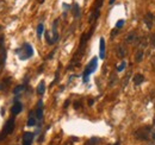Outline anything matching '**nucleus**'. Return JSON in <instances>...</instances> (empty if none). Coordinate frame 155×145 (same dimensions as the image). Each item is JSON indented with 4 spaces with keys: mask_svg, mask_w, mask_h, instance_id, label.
Returning <instances> with one entry per match:
<instances>
[{
    "mask_svg": "<svg viewBox=\"0 0 155 145\" xmlns=\"http://www.w3.org/2000/svg\"><path fill=\"white\" fill-rule=\"evenodd\" d=\"M16 54L18 55L19 60L25 61V60H29L30 57H32V55H34V49H32V46L29 43H25V44H23L19 49L16 50Z\"/></svg>",
    "mask_w": 155,
    "mask_h": 145,
    "instance_id": "f257e3e1",
    "label": "nucleus"
},
{
    "mask_svg": "<svg viewBox=\"0 0 155 145\" xmlns=\"http://www.w3.org/2000/svg\"><path fill=\"white\" fill-rule=\"evenodd\" d=\"M14 123H16V122H14V118H13V117L10 118V119L6 122L4 128L1 130V132H0V142L4 140L7 136L11 134V133L13 132V130H14Z\"/></svg>",
    "mask_w": 155,
    "mask_h": 145,
    "instance_id": "f03ea898",
    "label": "nucleus"
},
{
    "mask_svg": "<svg viewBox=\"0 0 155 145\" xmlns=\"http://www.w3.org/2000/svg\"><path fill=\"white\" fill-rule=\"evenodd\" d=\"M97 64H98V58H97V57H93V58L91 60V62H89L87 66H86V68H85V70H84V74H83L84 82H88V76L91 75L93 71H95Z\"/></svg>",
    "mask_w": 155,
    "mask_h": 145,
    "instance_id": "7ed1b4c3",
    "label": "nucleus"
},
{
    "mask_svg": "<svg viewBox=\"0 0 155 145\" xmlns=\"http://www.w3.org/2000/svg\"><path fill=\"white\" fill-rule=\"evenodd\" d=\"M152 131V127L150 126H143L141 127L140 130H137L135 132V137L137 139H140V140H147L149 138V133Z\"/></svg>",
    "mask_w": 155,
    "mask_h": 145,
    "instance_id": "20e7f679",
    "label": "nucleus"
},
{
    "mask_svg": "<svg viewBox=\"0 0 155 145\" xmlns=\"http://www.w3.org/2000/svg\"><path fill=\"white\" fill-rule=\"evenodd\" d=\"M35 133L32 132H24L23 134V145H31L32 140H34Z\"/></svg>",
    "mask_w": 155,
    "mask_h": 145,
    "instance_id": "39448f33",
    "label": "nucleus"
},
{
    "mask_svg": "<svg viewBox=\"0 0 155 145\" xmlns=\"http://www.w3.org/2000/svg\"><path fill=\"white\" fill-rule=\"evenodd\" d=\"M143 21H144V24L147 25V28H148V29H152V26H153V21H154V15H153L150 12L146 13V14H144V18H143Z\"/></svg>",
    "mask_w": 155,
    "mask_h": 145,
    "instance_id": "423d86ee",
    "label": "nucleus"
},
{
    "mask_svg": "<svg viewBox=\"0 0 155 145\" xmlns=\"http://www.w3.org/2000/svg\"><path fill=\"white\" fill-rule=\"evenodd\" d=\"M36 118H37V120H42V118H43V101H42V100H39V101L37 102Z\"/></svg>",
    "mask_w": 155,
    "mask_h": 145,
    "instance_id": "0eeeda50",
    "label": "nucleus"
},
{
    "mask_svg": "<svg viewBox=\"0 0 155 145\" xmlns=\"http://www.w3.org/2000/svg\"><path fill=\"white\" fill-rule=\"evenodd\" d=\"M22 111H23V105H22L20 102H14V105H13L12 108H11L12 114H13V115H17V114L20 113Z\"/></svg>",
    "mask_w": 155,
    "mask_h": 145,
    "instance_id": "6e6552de",
    "label": "nucleus"
},
{
    "mask_svg": "<svg viewBox=\"0 0 155 145\" xmlns=\"http://www.w3.org/2000/svg\"><path fill=\"white\" fill-rule=\"evenodd\" d=\"M138 39V37H137V34L135 31H133V32H129V34L127 35V37H125V42L127 43H134V42H136Z\"/></svg>",
    "mask_w": 155,
    "mask_h": 145,
    "instance_id": "1a4fd4ad",
    "label": "nucleus"
},
{
    "mask_svg": "<svg viewBox=\"0 0 155 145\" xmlns=\"http://www.w3.org/2000/svg\"><path fill=\"white\" fill-rule=\"evenodd\" d=\"M99 58H105V39L102 37L99 42Z\"/></svg>",
    "mask_w": 155,
    "mask_h": 145,
    "instance_id": "9d476101",
    "label": "nucleus"
},
{
    "mask_svg": "<svg viewBox=\"0 0 155 145\" xmlns=\"http://www.w3.org/2000/svg\"><path fill=\"white\" fill-rule=\"evenodd\" d=\"M58 23H59V20L56 19V20L54 21V24H53V44H54L55 42H58V41H59V34H58V30H56Z\"/></svg>",
    "mask_w": 155,
    "mask_h": 145,
    "instance_id": "9b49d317",
    "label": "nucleus"
},
{
    "mask_svg": "<svg viewBox=\"0 0 155 145\" xmlns=\"http://www.w3.org/2000/svg\"><path fill=\"white\" fill-rule=\"evenodd\" d=\"M133 81H134V85L135 86H140L143 81H144V76L142 74H136L133 79Z\"/></svg>",
    "mask_w": 155,
    "mask_h": 145,
    "instance_id": "f8f14e48",
    "label": "nucleus"
},
{
    "mask_svg": "<svg viewBox=\"0 0 155 145\" xmlns=\"http://www.w3.org/2000/svg\"><path fill=\"white\" fill-rule=\"evenodd\" d=\"M36 115L34 112H30V115H29V119H28V126H35L36 125Z\"/></svg>",
    "mask_w": 155,
    "mask_h": 145,
    "instance_id": "ddd939ff",
    "label": "nucleus"
},
{
    "mask_svg": "<svg viewBox=\"0 0 155 145\" xmlns=\"http://www.w3.org/2000/svg\"><path fill=\"white\" fill-rule=\"evenodd\" d=\"M72 12H73V15H74V18H79L80 17V7H79V5L75 3L74 5H73V7H72Z\"/></svg>",
    "mask_w": 155,
    "mask_h": 145,
    "instance_id": "4468645a",
    "label": "nucleus"
},
{
    "mask_svg": "<svg viewBox=\"0 0 155 145\" xmlns=\"http://www.w3.org/2000/svg\"><path fill=\"white\" fill-rule=\"evenodd\" d=\"M44 92H45V83H44V81H41L37 86V93L39 95H43Z\"/></svg>",
    "mask_w": 155,
    "mask_h": 145,
    "instance_id": "2eb2a0df",
    "label": "nucleus"
},
{
    "mask_svg": "<svg viewBox=\"0 0 155 145\" xmlns=\"http://www.w3.org/2000/svg\"><path fill=\"white\" fill-rule=\"evenodd\" d=\"M98 17H99V10H97V9H94L93 10V12H92V14L89 15V19H88V23H93Z\"/></svg>",
    "mask_w": 155,
    "mask_h": 145,
    "instance_id": "dca6fc26",
    "label": "nucleus"
},
{
    "mask_svg": "<svg viewBox=\"0 0 155 145\" xmlns=\"http://www.w3.org/2000/svg\"><path fill=\"white\" fill-rule=\"evenodd\" d=\"M99 142H100V138H97V137H93V138H91L89 140H87L85 145H98V144H99Z\"/></svg>",
    "mask_w": 155,
    "mask_h": 145,
    "instance_id": "f3484780",
    "label": "nucleus"
},
{
    "mask_svg": "<svg viewBox=\"0 0 155 145\" xmlns=\"http://www.w3.org/2000/svg\"><path fill=\"white\" fill-rule=\"evenodd\" d=\"M23 91H25V86H24V85H19V86H17L16 88H13V94L18 95V94L22 93Z\"/></svg>",
    "mask_w": 155,
    "mask_h": 145,
    "instance_id": "a211bd4d",
    "label": "nucleus"
},
{
    "mask_svg": "<svg viewBox=\"0 0 155 145\" xmlns=\"http://www.w3.org/2000/svg\"><path fill=\"white\" fill-rule=\"evenodd\" d=\"M143 60V51L140 49V50H137L136 54H135V61L136 62H141Z\"/></svg>",
    "mask_w": 155,
    "mask_h": 145,
    "instance_id": "6ab92c4d",
    "label": "nucleus"
},
{
    "mask_svg": "<svg viewBox=\"0 0 155 145\" xmlns=\"http://www.w3.org/2000/svg\"><path fill=\"white\" fill-rule=\"evenodd\" d=\"M43 32H44V25H43L42 23H41V24H38V26H37V37H38V38L42 37Z\"/></svg>",
    "mask_w": 155,
    "mask_h": 145,
    "instance_id": "aec40b11",
    "label": "nucleus"
},
{
    "mask_svg": "<svg viewBox=\"0 0 155 145\" xmlns=\"http://www.w3.org/2000/svg\"><path fill=\"white\" fill-rule=\"evenodd\" d=\"M117 55H118V57H124L125 56V49L123 46H117Z\"/></svg>",
    "mask_w": 155,
    "mask_h": 145,
    "instance_id": "412c9836",
    "label": "nucleus"
},
{
    "mask_svg": "<svg viewBox=\"0 0 155 145\" xmlns=\"http://www.w3.org/2000/svg\"><path fill=\"white\" fill-rule=\"evenodd\" d=\"M103 1H104V0H95V3H94V9L99 10L100 7L103 6Z\"/></svg>",
    "mask_w": 155,
    "mask_h": 145,
    "instance_id": "4be33fe9",
    "label": "nucleus"
},
{
    "mask_svg": "<svg viewBox=\"0 0 155 145\" xmlns=\"http://www.w3.org/2000/svg\"><path fill=\"white\" fill-rule=\"evenodd\" d=\"M125 66H127V63H125V61H122V63L119 64V66L117 67V71H123L124 69H125Z\"/></svg>",
    "mask_w": 155,
    "mask_h": 145,
    "instance_id": "5701e85b",
    "label": "nucleus"
},
{
    "mask_svg": "<svg viewBox=\"0 0 155 145\" xmlns=\"http://www.w3.org/2000/svg\"><path fill=\"white\" fill-rule=\"evenodd\" d=\"M124 19H120V20H118L117 23H116V29H120L122 26H123L124 25Z\"/></svg>",
    "mask_w": 155,
    "mask_h": 145,
    "instance_id": "b1692460",
    "label": "nucleus"
},
{
    "mask_svg": "<svg viewBox=\"0 0 155 145\" xmlns=\"http://www.w3.org/2000/svg\"><path fill=\"white\" fill-rule=\"evenodd\" d=\"M150 44H152V46H155V32L152 34V36H150Z\"/></svg>",
    "mask_w": 155,
    "mask_h": 145,
    "instance_id": "393cba45",
    "label": "nucleus"
},
{
    "mask_svg": "<svg viewBox=\"0 0 155 145\" xmlns=\"http://www.w3.org/2000/svg\"><path fill=\"white\" fill-rule=\"evenodd\" d=\"M45 39H47L48 44H53V41L50 39V37H49V32H45Z\"/></svg>",
    "mask_w": 155,
    "mask_h": 145,
    "instance_id": "a878e982",
    "label": "nucleus"
},
{
    "mask_svg": "<svg viewBox=\"0 0 155 145\" xmlns=\"http://www.w3.org/2000/svg\"><path fill=\"white\" fill-rule=\"evenodd\" d=\"M118 34V29H115V30H113L112 32H111V37H113V36H116Z\"/></svg>",
    "mask_w": 155,
    "mask_h": 145,
    "instance_id": "bb28decb",
    "label": "nucleus"
},
{
    "mask_svg": "<svg viewBox=\"0 0 155 145\" xmlns=\"http://www.w3.org/2000/svg\"><path fill=\"white\" fill-rule=\"evenodd\" d=\"M152 64H153V67L155 68V55H153V57H152Z\"/></svg>",
    "mask_w": 155,
    "mask_h": 145,
    "instance_id": "cd10ccee",
    "label": "nucleus"
},
{
    "mask_svg": "<svg viewBox=\"0 0 155 145\" xmlns=\"http://www.w3.org/2000/svg\"><path fill=\"white\" fill-rule=\"evenodd\" d=\"M93 102H94V101H93V99H89V100H88V105H89V106H92Z\"/></svg>",
    "mask_w": 155,
    "mask_h": 145,
    "instance_id": "c85d7f7f",
    "label": "nucleus"
},
{
    "mask_svg": "<svg viewBox=\"0 0 155 145\" xmlns=\"http://www.w3.org/2000/svg\"><path fill=\"white\" fill-rule=\"evenodd\" d=\"M68 103H69V100H67L66 102H64V108H66V107L68 106Z\"/></svg>",
    "mask_w": 155,
    "mask_h": 145,
    "instance_id": "c756f323",
    "label": "nucleus"
},
{
    "mask_svg": "<svg viewBox=\"0 0 155 145\" xmlns=\"http://www.w3.org/2000/svg\"><path fill=\"white\" fill-rule=\"evenodd\" d=\"M115 1H116V0H110V5H112V4L115 3Z\"/></svg>",
    "mask_w": 155,
    "mask_h": 145,
    "instance_id": "7c9ffc66",
    "label": "nucleus"
},
{
    "mask_svg": "<svg viewBox=\"0 0 155 145\" xmlns=\"http://www.w3.org/2000/svg\"><path fill=\"white\" fill-rule=\"evenodd\" d=\"M38 3H39V4H43V3H44V0H38Z\"/></svg>",
    "mask_w": 155,
    "mask_h": 145,
    "instance_id": "2f4dec72",
    "label": "nucleus"
},
{
    "mask_svg": "<svg viewBox=\"0 0 155 145\" xmlns=\"http://www.w3.org/2000/svg\"><path fill=\"white\" fill-rule=\"evenodd\" d=\"M3 62H4V60H0V67H1V64H3Z\"/></svg>",
    "mask_w": 155,
    "mask_h": 145,
    "instance_id": "473e14b6",
    "label": "nucleus"
},
{
    "mask_svg": "<svg viewBox=\"0 0 155 145\" xmlns=\"http://www.w3.org/2000/svg\"><path fill=\"white\" fill-rule=\"evenodd\" d=\"M153 139H154V140H155V132H154V133H153Z\"/></svg>",
    "mask_w": 155,
    "mask_h": 145,
    "instance_id": "72a5a7b5",
    "label": "nucleus"
},
{
    "mask_svg": "<svg viewBox=\"0 0 155 145\" xmlns=\"http://www.w3.org/2000/svg\"><path fill=\"white\" fill-rule=\"evenodd\" d=\"M153 124H154V125H155V118H154V120H153Z\"/></svg>",
    "mask_w": 155,
    "mask_h": 145,
    "instance_id": "f704fd0d",
    "label": "nucleus"
},
{
    "mask_svg": "<svg viewBox=\"0 0 155 145\" xmlns=\"http://www.w3.org/2000/svg\"><path fill=\"white\" fill-rule=\"evenodd\" d=\"M154 20H155V18H154Z\"/></svg>",
    "mask_w": 155,
    "mask_h": 145,
    "instance_id": "c9c22d12",
    "label": "nucleus"
}]
</instances>
